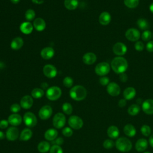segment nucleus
I'll list each match as a JSON object with an SVG mask.
<instances>
[{"label": "nucleus", "instance_id": "1", "mask_svg": "<svg viewBox=\"0 0 153 153\" xmlns=\"http://www.w3.org/2000/svg\"><path fill=\"white\" fill-rule=\"evenodd\" d=\"M111 66L115 73L120 74L126 71L128 68V62L124 57L117 56L112 60Z\"/></svg>", "mask_w": 153, "mask_h": 153}, {"label": "nucleus", "instance_id": "2", "mask_svg": "<svg viewBox=\"0 0 153 153\" xmlns=\"http://www.w3.org/2000/svg\"><path fill=\"white\" fill-rule=\"evenodd\" d=\"M87 94V93L85 88L80 85H75L69 91L71 97L76 101L84 100L86 97Z\"/></svg>", "mask_w": 153, "mask_h": 153}, {"label": "nucleus", "instance_id": "3", "mask_svg": "<svg viewBox=\"0 0 153 153\" xmlns=\"http://www.w3.org/2000/svg\"><path fill=\"white\" fill-rule=\"evenodd\" d=\"M115 145L117 149L121 152H128L132 148V143L131 141L124 137L117 139Z\"/></svg>", "mask_w": 153, "mask_h": 153}, {"label": "nucleus", "instance_id": "4", "mask_svg": "<svg viewBox=\"0 0 153 153\" xmlns=\"http://www.w3.org/2000/svg\"><path fill=\"white\" fill-rule=\"evenodd\" d=\"M62 95L61 89L57 86H52L48 88L46 91V97L50 100H56Z\"/></svg>", "mask_w": 153, "mask_h": 153}, {"label": "nucleus", "instance_id": "5", "mask_svg": "<svg viewBox=\"0 0 153 153\" xmlns=\"http://www.w3.org/2000/svg\"><path fill=\"white\" fill-rule=\"evenodd\" d=\"M94 71L97 75L105 76L110 71V65L107 62H100L96 66Z\"/></svg>", "mask_w": 153, "mask_h": 153}, {"label": "nucleus", "instance_id": "6", "mask_svg": "<svg viewBox=\"0 0 153 153\" xmlns=\"http://www.w3.org/2000/svg\"><path fill=\"white\" fill-rule=\"evenodd\" d=\"M23 121L25 125L29 127H33L37 123V119L34 114L31 112H27L23 115Z\"/></svg>", "mask_w": 153, "mask_h": 153}, {"label": "nucleus", "instance_id": "7", "mask_svg": "<svg viewBox=\"0 0 153 153\" xmlns=\"http://www.w3.org/2000/svg\"><path fill=\"white\" fill-rule=\"evenodd\" d=\"M66 123V117L62 113H57L53 117V124L56 128H62Z\"/></svg>", "mask_w": 153, "mask_h": 153}, {"label": "nucleus", "instance_id": "8", "mask_svg": "<svg viewBox=\"0 0 153 153\" xmlns=\"http://www.w3.org/2000/svg\"><path fill=\"white\" fill-rule=\"evenodd\" d=\"M68 124L72 128L78 130L82 127L83 121L80 117L76 115H72L69 118Z\"/></svg>", "mask_w": 153, "mask_h": 153}, {"label": "nucleus", "instance_id": "9", "mask_svg": "<svg viewBox=\"0 0 153 153\" xmlns=\"http://www.w3.org/2000/svg\"><path fill=\"white\" fill-rule=\"evenodd\" d=\"M126 38L131 41H137L140 37V32L135 28H130L127 29L125 33Z\"/></svg>", "mask_w": 153, "mask_h": 153}, {"label": "nucleus", "instance_id": "10", "mask_svg": "<svg viewBox=\"0 0 153 153\" xmlns=\"http://www.w3.org/2000/svg\"><path fill=\"white\" fill-rule=\"evenodd\" d=\"M53 113L52 108L49 105L43 106L39 111L38 115L41 120H45L48 119Z\"/></svg>", "mask_w": 153, "mask_h": 153}, {"label": "nucleus", "instance_id": "11", "mask_svg": "<svg viewBox=\"0 0 153 153\" xmlns=\"http://www.w3.org/2000/svg\"><path fill=\"white\" fill-rule=\"evenodd\" d=\"M112 50L115 54L117 55L118 56H122L126 53L127 48L124 43L117 42L114 45Z\"/></svg>", "mask_w": 153, "mask_h": 153}, {"label": "nucleus", "instance_id": "12", "mask_svg": "<svg viewBox=\"0 0 153 153\" xmlns=\"http://www.w3.org/2000/svg\"><path fill=\"white\" fill-rule=\"evenodd\" d=\"M43 73L45 76L49 78H53L57 75V71L54 66L50 64H47L43 68Z\"/></svg>", "mask_w": 153, "mask_h": 153}, {"label": "nucleus", "instance_id": "13", "mask_svg": "<svg viewBox=\"0 0 153 153\" xmlns=\"http://www.w3.org/2000/svg\"><path fill=\"white\" fill-rule=\"evenodd\" d=\"M106 90L108 93L112 96H117L121 92V88L118 84L114 82H112L108 84L107 85Z\"/></svg>", "mask_w": 153, "mask_h": 153}, {"label": "nucleus", "instance_id": "14", "mask_svg": "<svg viewBox=\"0 0 153 153\" xmlns=\"http://www.w3.org/2000/svg\"><path fill=\"white\" fill-rule=\"evenodd\" d=\"M142 108L145 114H153V99H148L144 100L142 104Z\"/></svg>", "mask_w": 153, "mask_h": 153}, {"label": "nucleus", "instance_id": "15", "mask_svg": "<svg viewBox=\"0 0 153 153\" xmlns=\"http://www.w3.org/2000/svg\"><path fill=\"white\" fill-rule=\"evenodd\" d=\"M19 135V131L18 128L15 127H10L6 131V137L8 140H16Z\"/></svg>", "mask_w": 153, "mask_h": 153}, {"label": "nucleus", "instance_id": "16", "mask_svg": "<svg viewBox=\"0 0 153 153\" xmlns=\"http://www.w3.org/2000/svg\"><path fill=\"white\" fill-rule=\"evenodd\" d=\"M33 101L32 97L29 95L24 96L20 100V106L22 108L25 109L30 108L33 105Z\"/></svg>", "mask_w": 153, "mask_h": 153}, {"label": "nucleus", "instance_id": "17", "mask_svg": "<svg viewBox=\"0 0 153 153\" xmlns=\"http://www.w3.org/2000/svg\"><path fill=\"white\" fill-rule=\"evenodd\" d=\"M54 50L52 47H47L41 51V56L45 60H48L54 56Z\"/></svg>", "mask_w": 153, "mask_h": 153}, {"label": "nucleus", "instance_id": "18", "mask_svg": "<svg viewBox=\"0 0 153 153\" xmlns=\"http://www.w3.org/2000/svg\"><path fill=\"white\" fill-rule=\"evenodd\" d=\"M97 57L96 55L91 52L87 53L82 56V61L83 62L88 65H90L95 63L96 61Z\"/></svg>", "mask_w": 153, "mask_h": 153}, {"label": "nucleus", "instance_id": "19", "mask_svg": "<svg viewBox=\"0 0 153 153\" xmlns=\"http://www.w3.org/2000/svg\"><path fill=\"white\" fill-rule=\"evenodd\" d=\"M33 27L39 32H41L45 29L46 23L45 20L40 17L36 18L33 23Z\"/></svg>", "mask_w": 153, "mask_h": 153}, {"label": "nucleus", "instance_id": "20", "mask_svg": "<svg viewBox=\"0 0 153 153\" xmlns=\"http://www.w3.org/2000/svg\"><path fill=\"white\" fill-rule=\"evenodd\" d=\"M111 20V16L107 11L102 12L99 17V22L102 25H108Z\"/></svg>", "mask_w": 153, "mask_h": 153}, {"label": "nucleus", "instance_id": "21", "mask_svg": "<svg viewBox=\"0 0 153 153\" xmlns=\"http://www.w3.org/2000/svg\"><path fill=\"white\" fill-rule=\"evenodd\" d=\"M22 117L17 114H11L8 117V123L11 125L14 126H17L20 125L22 123Z\"/></svg>", "mask_w": 153, "mask_h": 153}, {"label": "nucleus", "instance_id": "22", "mask_svg": "<svg viewBox=\"0 0 153 153\" xmlns=\"http://www.w3.org/2000/svg\"><path fill=\"white\" fill-rule=\"evenodd\" d=\"M33 29V26L29 22H25L22 23L20 26V31L24 34H30Z\"/></svg>", "mask_w": 153, "mask_h": 153}, {"label": "nucleus", "instance_id": "23", "mask_svg": "<svg viewBox=\"0 0 153 153\" xmlns=\"http://www.w3.org/2000/svg\"><path fill=\"white\" fill-rule=\"evenodd\" d=\"M23 44V40L21 37H16L11 41L10 47L14 50H18L22 47Z\"/></svg>", "mask_w": 153, "mask_h": 153}, {"label": "nucleus", "instance_id": "24", "mask_svg": "<svg viewBox=\"0 0 153 153\" xmlns=\"http://www.w3.org/2000/svg\"><path fill=\"white\" fill-rule=\"evenodd\" d=\"M136 94V90L132 87H127L123 91V96L126 100H131L135 97Z\"/></svg>", "mask_w": 153, "mask_h": 153}, {"label": "nucleus", "instance_id": "25", "mask_svg": "<svg viewBox=\"0 0 153 153\" xmlns=\"http://www.w3.org/2000/svg\"><path fill=\"white\" fill-rule=\"evenodd\" d=\"M148 144V143L146 139L141 138L136 142L135 144V148L137 151L142 152L147 148Z\"/></svg>", "mask_w": 153, "mask_h": 153}, {"label": "nucleus", "instance_id": "26", "mask_svg": "<svg viewBox=\"0 0 153 153\" xmlns=\"http://www.w3.org/2000/svg\"><path fill=\"white\" fill-rule=\"evenodd\" d=\"M58 135L57 131L54 128H49L44 133V137L49 141L55 140Z\"/></svg>", "mask_w": 153, "mask_h": 153}, {"label": "nucleus", "instance_id": "27", "mask_svg": "<svg viewBox=\"0 0 153 153\" xmlns=\"http://www.w3.org/2000/svg\"><path fill=\"white\" fill-rule=\"evenodd\" d=\"M108 136L111 139H116L118 137L120 131L117 127L115 126H111L108 127L107 130Z\"/></svg>", "mask_w": 153, "mask_h": 153}, {"label": "nucleus", "instance_id": "28", "mask_svg": "<svg viewBox=\"0 0 153 153\" xmlns=\"http://www.w3.org/2000/svg\"><path fill=\"white\" fill-rule=\"evenodd\" d=\"M123 131L125 134L129 137H133L135 136L136 133V130L135 127L131 124H126L124 127Z\"/></svg>", "mask_w": 153, "mask_h": 153}, {"label": "nucleus", "instance_id": "29", "mask_svg": "<svg viewBox=\"0 0 153 153\" xmlns=\"http://www.w3.org/2000/svg\"><path fill=\"white\" fill-rule=\"evenodd\" d=\"M32 136V131L29 128H25L22 130L20 135V140L23 141H27L29 140Z\"/></svg>", "mask_w": 153, "mask_h": 153}, {"label": "nucleus", "instance_id": "30", "mask_svg": "<svg viewBox=\"0 0 153 153\" xmlns=\"http://www.w3.org/2000/svg\"><path fill=\"white\" fill-rule=\"evenodd\" d=\"M64 5L68 10H75L78 6V0H65Z\"/></svg>", "mask_w": 153, "mask_h": 153}, {"label": "nucleus", "instance_id": "31", "mask_svg": "<svg viewBox=\"0 0 153 153\" xmlns=\"http://www.w3.org/2000/svg\"><path fill=\"white\" fill-rule=\"evenodd\" d=\"M38 149L41 153H45L50 151V144L46 141H42L38 145Z\"/></svg>", "mask_w": 153, "mask_h": 153}, {"label": "nucleus", "instance_id": "32", "mask_svg": "<svg viewBox=\"0 0 153 153\" xmlns=\"http://www.w3.org/2000/svg\"><path fill=\"white\" fill-rule=\"evenodd\" d=\"M140 110V108L137 104H133L130 105L127 110V112L131 116H135L137 115Z\"/></svg>", "mask_w": 153, "mask_h": 153}, {"label": "nucleus", "instance_id": "33", "mask_svg": "<svg viewBox=\"0 0 153 153\" xmlns=\"http://www.w3.org/2000/svg\"><path fill=\"white\" fill-rule=\"evenodd\" d=\"M137 26L141 29V30H147L149 27V24L148 22L145 19L143 18L139 19L137 20Z\"/></svg>", "mask_w": 153, "mask_h": 153}, {"label": "nucleus", "instance_id": "34", "mask_svg": "<svg viewBox=\"0 0 153 153\" xmlns=\"http://www.w3.org/2000/svg\"><path fill=\"white\" fill-rule=\"evenodd\" d=\"M44 94V91L42 88H33L31 92L32 97L35 99H39L42 97Z\"/></svg>", "mask_w": 153, "mask_h": 153}, {"label": "nucleus", "instance_id": "35", "mask_svg": "<svg viewBox=\"0 0 153 153\" xmlns=\"http://www.w3.org/2000/svg\"><path fill=\"white\" fill-rule=\"evenodd\" d=\"M124 4L129 8H135L138 6L139 0H124Z\"/></svg>", "mask_w": 153, "mask_h": 153}, {"label": "nucleus", "instance_id": "36", "mask_svg": "<svg viewBox=\"0 0 153 153\" xmlns=\"http://www.w3.org/2000/svg\"><path fill=\"white\" fill-rule=\"evenodd\" d=\"M62 110L66 115H71L72 112V106L69 103H64L62 105Z\"/></svg>", "mask_w": 153, "mask_h": 153}, {"label": "nucleus", "instance_id": "37", "mask_svg": "<svg viewBox=\"0 0 153 153\" xmlns=\"http://www.w3.org/2000/svg\"><path fill=\"white\" fill-rule=\"evenodd\" d=\"M25 18L28 21H31L34 19L35 17V12L32 9H29L25 12Z\"/></svg>", "mask_w": 153, "mask_h": 153}, {"label": "nucleus", "instance_id": "38", "mask_svg": "<svg viewBox=\"0 0 153 153\" xmlns=\"http://www.w3.org/2000/svg\"><path fill=\"white\" fill-rule=\"evenodd\" d=\"M140 131L143 136H148L151 133V128L148 125H143L140 128Z\"/></svg>", "mask_w": 153, "mask_h": 153}, {"label": "nucleus", "instance_id": "39", "mask_svg": "<svg viewBox=\"0 0 153 153\" xmlns=\"http://www.w3.org/2000/svg\"><path fill=\"white\" fill-rule=\"evenodd\" d=\"M141 38L144 41H148L152 38V33L149 30H146L141 35Z\"/></svg>", "mask_w": 153, "mask_h": 153}, {"label": "nucleus", "instance_id": "40", "mask_svg": "<svg viewBox=\"0 0 153 153\" xmlns=\"http://www.w3.org/2000/svg\"><path fill=\"white\" fill-rule=\"evenodd\" d=\"M63 84L66 87L69 88L72 86L74 84V80L71 76H66L63 79Z\"/></svg>", "mask_w": 153, "mask_h": 153}, {"label": "nucleus", "instance_id": "41", "mask_svg": "<svg viewBox=\"0 0 153 153\" xmlns=\"http://www.w3.org/2000/svg\"><path fill=\"white\" fill-rule=\"evenodd\" d=\"M114 145H115L114 142L113 140H111V139H106L103 143V147L105 149H109L112 148Z\"/></svg>", "mask_w": 153, "mask_h": 153}, {"label": "nucleus", "instance_id": "42", "mask_svg": "<svg viewBox=\"0 0 153 153\" xmlns=\"http://www.w3.org/2000/svg\"><path fill=\"white\" fill-rule=\"evenodd\" d=\"M50 153H63V149L59 145H54L50 148Z\"/></svg>", "mask_w": 153, "mask_h": 153}, {"label": "nucleus", "instance_id": "43", "mask_svg": "<svg viewBox=\"0 0 153 153\" xmlns=\"http://www.w3.org/2000/svg\"><path fill=\"white\" fill-rule=\"evenodd\" d=\"M62 134L66 137H70L72 135L73 131L70 127H66L62 130Z\"/></svg>", "mask_w": 153, "mask_h": 153}, {"label": "nucleus", "instance_id": "44", "mask_svg": "<svg viewBox=\"0 0 153 153\" xmlns=\"http://www.w3.org/2000/svg\"><path fill=\"white\" fill-rule=\"evenodd\" d=\"M134 48L137 51H142L144 48V44L142 41H137L134 44Z\"/></svg>", "mask_w": 153, "mask_h": 153}, {"label": "nucleus", "instance_id": "45", "mask_svg": "<svg viewBox=\"0 0 153 153\" xmlns=\"http://www.w3.org/2000/svg\"><path fill=\"white\" fill-rule=\"evenodd\" d=\"M99 82L102 85H108L109 83V79L107 76H103L99 78Z\"/></svg>", "mask_w": 153, "mask_h": 153}, {"label": "nucleus", "instance_id": "46", "mask_svg": "<svg viewBox=\"0 0 153 153\" xmlns=\"http://www.w3.org/2000/svg\"><path fill=\"white\" fill-rule=\"evenodd\" d=\"M21 108L20 105H19L17 103H14L10 106V111L14 113H17L20 111Z\"/></svg>", "mask_w": 153, "mask_h": 153}, {"label": "nucleus", "instance_id": "47", "mask_svg": "<svg viewBox=\"0 0 153 153\" xmlns=\"http://www.w3.org/2000/svg\"><path fill=\"white\" fill-rule=\"evenodd\" d=\"M119 79H120V80L121 82H126V81H127V79H128L127 75L125 72L120 74H119Z\"/></svg>", "mask_w": 153, "mask_h": 153}, {"label": "nucleus", "instance_id": "48", "mask_svg": "<svg viewBox=\"0 0 153 153\" xmlns=\"http://www.w3.org/2000/svg\"><path fill=\"white\" fill-rule=\"evenodd\" d=\"M8 121L6 120H2L0 121V128H6L8 126Z\"/></svg>", "mask_w": 153, "mask_h": 153}, {"label": "nucleus", "instance_id": "49", "mask_svg": "<svg viewBox=\"0 0 153 153\" xmlns=\"http://www.w3.org/2000/svg\"><path fill=\"white\" fill-rule=\"evenodd\" d=\"M146 50L149 52H153V41H149L146 45Z\"/></svg>", "mask_w": 153, "mask_h": 153}, {"label": "nucleus", "instance_id": "50", "mask_svg": "<svg viewBox=\"0 0 153 153\" xmlns=\"http://www.w3.org/2000/svg\"><path fill=\"white\" fill-rule=\"evenodd\" d=\"M126 104H127V101H126V100L125 99H120V100H119V102H118V106H119L120 107H121V108L124 107V106L126 105Z\"/></svg>", "mask_w": 153, "mask_h": 153}, {"label": "nucleus", "instance_id": "51", "mask_svg": "<svg viewBox=\"0 0 153 153\" xmlns=\"http://www.w3.org/2000/svg\"><path fill=\"white\" fill-rule=\"evenodd\" d=\"M55 143L57 145H62V144H63V138L62 137H58L57 139H56V140H55Z\"/></svg>", "mask_w": 153, "mask_h": 153}, {"label": "nucleus", "instance_id": "52", "mask_svg": "<svg viewBox=\"0 0 153 153\" xmlns=\"http://www.w3.org/2000/svg\"><path fill=\"white\" fill-rule=\"evenodd\" d=\"M41 87L42 90L47 89L48 87V84L47 82H42L41 84Z\"/></svg>", "mask_w": 153, "mask_h": 153}, {"label": "nucleus", "instance_id": "53", "mask_svg": "<svg viewBox=\"0 0 153 153\" xmlns=\"http://www.w3.org/2000/svg\"><path fill=\"white\" fill-rule=\"evenodd\" d=\"M32 1L36 4H41L44 2V0H32Z\"/></svg>", "mask_w": 153, "mask_h": 153}, {"label": "nucleus", "instance_id": "54", "mask_svg": "<svg viewBox=\"0 0 153 153\" xmlns=\"http://www.w3.org/2000/svg\"><path fill=\"white\" fill-rule=\"evenodd\" d=\"M149 143L150 144V145L153 147V134L151 135L150 137H149Z\"/></svg>", "mask_w": 153, "mask_h": 153}, {"label": "nucleus", "instance_id": "55", "mask_svg": "<svg viewBox=\"0 0 153 153\" xmlns=\"http://www.w3.org/2000/svg\"><path fill=\"white\" fill-rule=\"evenodd\" d=\"M5 135L4 134V133L2 131H0V140H2L5 138Z\"/></svg>", "mask_w": 153, "mask_h": 153}, {"label": "nucleus", "instance_id": "56", "mask_svg": "<svg viewBox=\"0 0 153 153\" xmlns=\"http://www.w3.org/2000/svg\"><path fill=\"white\" fill-rule=\"evenodd\" d=\"M137 105H140V104H142L143 103V101H142V99H140V98H139L137 99Z\"/></svg>", "mask_w": 153, "mask_h": 153}, {"label": "nucleus", "instance_id": "57", "mask_svg": "<svg viewBox=\"0 0 153 153\" xmlns=\"http://www.w3.org/2000/svg\"><path fill=\"white\" fill-rule=\"evenodd\" d=\"M20 0H10V1L13 3V4H18L19 2H20Z\"/></svg>", "mask_w": 153, "mask_h": 153}, {"label": "nucleus", "instance_id": "58", "mask_svg": "<svg viewBox=\"0 0 153 153\" xmlns=\"http://www.w3.org/2000/svg\"><path fill=\"white\" fill-rule=\"evenodd\" d=\"M149 10L152 13H153V2L151 3V5H149Z\"/></svg>", "mask_w": 153, "mask_h": 153}, {"label": "nucleus", "instance_id": "59", "mask_svg": "<svg viewBox=\"0 0 153 153\" xmlns=\"http://www.w3.org/2000/svg\"><path fill=\"white\" fill-rule=\"evenodd\" d=\"M143 153H151L150 152H148V151H147V152H143Z\"/></svg>", "mask_w": 153, "mask_h": 153}]
</instances>
